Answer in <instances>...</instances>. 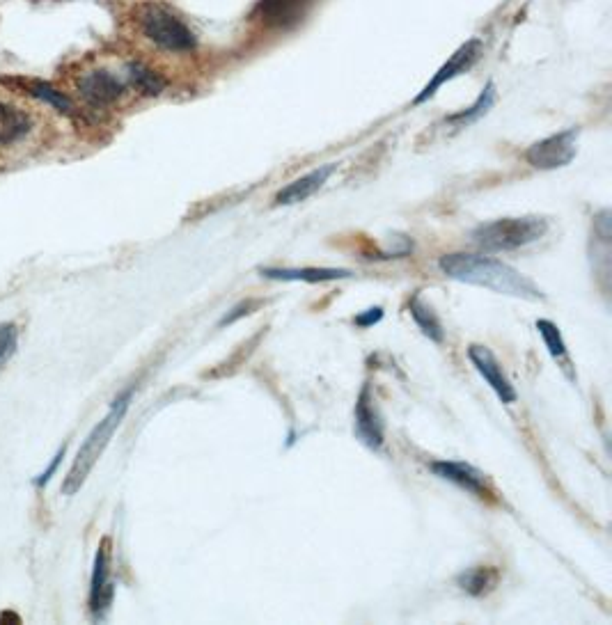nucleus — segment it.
<instances>
[{"instance_id": "nucleus-1", "label": "nucleus", "mask_w": 612, "mask_h": 625, "mask_svg": "<svg viewBox=\"0 0 612 625\" xmlns=\"http://www.w3.org/2000/svg\"><path fill=\"white\" fill-rule=\"evenodd\" d=\"M438 268L450 280L473 284L489 291H496L502 296H512L521 300H544L541 291L528 275L516 271L514 266L505 261L482 257V255H466V252H454V255H443L438 259Z\"/></svg>"}, {"instance_id": "nucleus-2", "label": "nucleus", "mask_w": 612, "mask_h": 625, "mask_svg": "<svg viewBox=\"0 0 612 625\" xmlns=\"http://www.w3.org/2000/svg\"><path fill=\"white\" fill-rule=\"evenodd\" d=\"M131 397H133V390L122 392L120 397L111 403V410H108L106 417L101 419L97 426H94L92 433L88 435V440H85L83 447L78 449L72 470H69V474L65 477V484H62V493L76 495L78 490H81V486L85 484V479L90 477V472H92L94 465H97L101 454L106 452L108 442H111L115 431L120 429L122 419L129 410Z\"/></svg>"}, {"instance_id": "nucleus-3", "label": "nucleus", "mask_w": 612, "mask_h": 625, "mask_svg": "<svg viewBox=\"0 0 612 625\" xmlns=\"http://www.w3.org/2000/svg\"><path fill=\"white\" fill-rule=\"evenodd\" d=\"M548 232V223L537 216L498 218L473 229L470 239L484 252H512L537 243Z\"/></svg>"}, {"instance_id": "nucleus-4", "label": "nucleus", "mask_w": 612, "mask_h": 625, "mask_svg": "<svg viewBox=\"0 0 612 625\" xmlns=\"http://www.w3.org/2000/svg\"><path fill=\"white\" fill-rule=\"evenodd\" d=\"M136 23L149 42L170 53H188L198 46L193 30L166 5L145 3L136 10Z\"/></svg>"}, {"instance_id": "nucleus-5", "label": "nucleus", "mask_w": 612, "mask_h": 625, "mask_svg": "<svg viewBox=\"0 0 612 625\" xmlns=\"http://www.w3.org/2000/svg\"><path fill=\"white\" fill-rule=\"evenodd\" d=\"M578 129H564L560 133H553L544 140L535 142L525 152V161H528L535 170H557L567 168L574 161L578 152Z\"/></svg>"}, {"instance_id": "nucleus-6", "label": "nucleus", "mask_w": 612, "mask_h": 625, "mask_svg": "<svg viewBox=\"0 0 612 625\" xmlns=\"http://www.w3.org/2000/svg\"><path fill=\"white\" fill-rule=\"evenodd\" d=\"M353 433L372 452H379L386 445V424H383V417L376 408L372 387L367 383L360 390L356 408H353Z\"/></svg>"}, {"instance_id": "nucleus-7", "label": "nucleus", "mask_w": 612, "mask_h": 625, "mask_svg": "<svg viewBox=\"0 0 612 625\" xmlns=\"http://www.w3.org/2000/svg\"><path fill=\"white\" fill-rule=\"evenodd\" d=\"M317 0H257L253 19L269 30H292L308 17Z\"/></svg>"}, {"instance_id": "nucleus-8", "label": "nucleus", "mask_w": 612, "mask_h": 625, "mask_svg": "<svg viewBox=\"0 0 612 625\" xmlns=\"http://www.w3.org/2000/svg\"><path fill=\"white\" fill-rule=\"evenodd\" d=\"M480 55H482V42H480V39H468V42L464 46H459L457 53H454L452 58L447 60L445 65L436 71L434 76H431V81L425 87H422V92L413 99V104L420 106V104H425V101H429L431 97H436V92L441 90L445 83H450L457 76L466 74V71L473 69L475 62L480 60Z\"/></svg>"}, {"instance_id": "nucleus-9", "label": "nucleus", "mask_w": 612, "mask_h": 625, "mask_svg": "<svg viewBox=\"0 0 612 625\" xmlns=\"http://www.w3.org/2000/svg\"><path fill=\"white\" fill-rule=\"evenodd\" d=\"M468 360L473 362L477 374L484 378L486 385H489L491 390L496 392V397L502 403H507V406L509 403H516V399H519V392H516V387L512 385V381H509L505 371H502L498 358L491 353V348L480 346V344L468 346Z\"/></svg>"}, {"instance_id": "nucleus-10", "label": "nucleus", "mask_w": 612, "mask_h": 625, "mask_svg": "<svg viewBox=\"0 0 612 625\" xmlns=\"http://www.w3.org/2000/svg\"><path fill=\"white\" fill-rule=\"evenodd\" d=\"M78 92H81V97L85 99V104L88 106L108 108L122 97L124 85L120 78L111 74V71L97 69L81 78V83H78Z\"/></svg>"}, {"instance_id": "nucleus-11", "label": "nucleus", "mask_w": 612, "mask_h": 625, "mask_svg": "<svg viewBox=\"0 0 612 625\" xmlns=\"http://www.w3.org/2000/svg\"><path fill=\"white\" fill-rule=\"evenodd\" d=\"M115 587L111 582V555H108V539L101 541L97 559H94L92 584H90V612L104 616L113 603Z\"/></svg>"}, {"instance_id": "nucleus-12", "label": "nucleus", "mask_w": 612, "mask_h": 625, "mask_svg": "<svg viewBox=\"0 0 612 625\" xmlns=\"http://www.w3.org/2000/svg\"><path fill=\"white\" fill-rule=\"evenodd\" d=\"M429 470L434 472L438 479L450 481V484L466 490V493L470 495H475V497L491 495L489 486H486L484 474L477 468H473V465L461 463V461H434V463H429Z\"/></svg>"}, {"instance_id": "nucleus-13", "label": "nucleus", "mask_w": 612, "mask_h": 625, "mask_svg": "<svg viewBox=\"0 0 612 625\" xmlns=\"http://www.w3.org/2000/svg\"><path fill=\"white\" fill-rule=\"evenodd\" d=\"M335 170H337L335 163H326V165H319L317 170L294 179L292 184L280 188L276 195V204L278 207H292V204H301L305 200H310L312 195L319 193L321 188L326 186V181L333 177Z\"/></svg>"}, {"instance_id": "nucleus-14", "label": "nucleus", "mask_w": 612, "mask_h": 625, "mask_svg": "<svg viewBox=\"0 0 612 625\" xmlns=\"http://www.w3.org/2000/svg\"><path fill=\"white\" fill-rule=\"evenodd\" d=\"M262 278L278 280V282H305V284H321L333 280H347L351 278L349 268H262Z\"/></svg>"}, {"instance_id": "nucleus-15", "label": "nucleus", "mask_w": 612, "mask_h": 625, "mask_svg": "<svg viewBox=\"0 0 612 625\" xmlns=\"http://www.w3.org/2000/svg\"><path fill=\"white\" fill-rule=\"evenodd\" d=\"M498 582L500 571L493 566H473L457 575V587L473 598H482L486 593H491L498 587Z\"/></svg>"}, {"instance_id": "nucleus-16", "label": "nucleus", "mask_w": 612, "mask_h": 625, "mask_svg": "<svg viewBox=\"0 0 612 625\" xmlns=\"http://www.w3.org/2000/svg\"><path fill=\"white\" fill-rule=\"evenodd\" d=\"M408 314H411L415 326L422 330V335H425L429 342H434V344L445 342V330H443L441 319L436 316L434 307L427 305L425 300L420 298V294H413L411 300H408Z\"/></svg>"}, {"instance_id": "nucleus-17", "label": "nucleus", "mask_w": 612, "mask_h": 625, "mask_svg": "<svg viewBox=\"0 0 612 625\" xmlns=\"http://www.w3.org/2000/svg\"><path fill=\"white\" fill-rule=\"evenodd\" d=\"M493 104H496V85L486 83V87L480 92V97L475 99V104L459 110V113H454L450 117H445V124L454 126V129H466V126L482 120V117L493 108Z\"/></svg>"}, {"instance_id": "nucleus-18", "label": "nucleus", "mask_w": 612, "mask_h": 625, "mask_svg": "<svg viewBox=\"0 0 612 625\" xmlns=\"http://www.w3.org/2000/svg\"><path fill=\"white\" fill-rule=\"evenodd\" d=\"M30 131V117L23 110L0 104V145H12Z\"/></svg>"}, {"instance_id": "nucleus-19", "label": "nucleus", "mask_w": 612, "mask_h": 625, "mask_svg": "<svg viewBox=\"0 0 612 625\" xmlns=\"http://www.w3.org/2000/svg\"><path fill=\"white\" fill-rule=\"evenodd\" d=\"M129 83L133 85V90L145 94V97H159V94L168 87L166 76H161L159 71L149 69L147 65H143V62H131Z\"/></svg>"}, {"instance_id": "nucleus-20", "label": "nucleus", "mask_w": 612, "mask_h": 625, "mask_svg": "<svg viewBox=\"0 0 612 625\" xmlns=\"http://www.w3.org/2000/svg\"><path fill=\"white\" fill-rule=\"evenodd\" d=\"M535 326L539 330L541 339H544V344L548 348V353H551V358L553 360H567V344H564L560 328H557L555 323L548 321V319H539Z\"/></svg>"}, {"instance_id": "nucleus-21", "label": "nucleus", "mask_w": 612, "mask_h": 625, "mask_svg": "<svg viewBox=\"0 0 612 625\" xmlns=\"http://www.w3.org/2000/svg\"><path fill=\"white\" fill-rule=\"evenodd\" d=\"M28 92L33 94V97L46 101V104L53 106L56 110H60V113H72V101H69V97H65L60 90H56V87H51L46 83H30Z\"/></svg>"}, {"instance_id": "nucleus-22", "label": "nucleus", "mask_w": 612, "mask_h": 625, "mask_svg": "<svg viewBox=\"0 0 612 625\" xmlns=\"http://www.w3.org/2000/svg\"><path fill=\"white\" fill-rule=\"evenodd\" d=\"M14 348H17V328L12 323H5V326H0V365L10 358Z\"/></svg>"}, {"instance_id": "nucleus-23", "label": "nucleus", "mask_w": 612, "mask_h": 625, "mask_svg": "<svg viewBox=\"0 0 612 625\" xmlns=\"http://www.w3.org/2000/svg\"><path fill=\"white\" fill-rule=\"evenodd\" d=\"M255 307H257L255 300H243V303H239L237 307H232V310L227 312L221 321H218V326H221V328L232 326V323H237L239 319H243V316L253 314Z\"/></svg>"}, {"instance_id": "nucleus-24", "label": "nucleus", "mask_w": 612, "mask_h": 625, "mask_svg": "<svg viewBox=\"0 0 612 625\" xmlns=\"http://www.w3.org/2000/svg\"><path fill=\"white\" fill-rule=\"evenodd\" d=\"M383 321V307L376 305V307H367V310L358 312L356 316H353V323H356L358 328H374L376 323Z\"/></svg>"}, {"instance_id": "nucleus-25", "label": "nucleus", "mask_w": 612, "mask_h": 625, "mask_svg": "<svg viewBox=\"0 0 612 625\" xmlns=\"http://www.w3.org/2000/svg\"><path fill=\"white\" fill-rule=\"evenodd\" d=\"M65 454H67V447H62V449H60V452H58L56 456H53V461H51V465H49V468H46V470H44V474H42V477H39V479L35 481V484H37V486H46V484H49V481H51V477H53V472H56V470L60 468V463H62V458H65Z\"/></svg>"}]
</instances>
